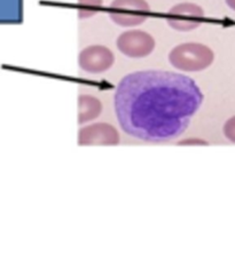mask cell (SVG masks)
Returning <instances> with one entry per match:
<instances>
[{"instance_id": "obj_1", "label": "cell", "mask_w": 235, "mask_h": 256, "mask_svg": "<svg viewBox=\"0 0 235 256\" xmlns=\"http://www.w3.org/2000/svg\"><path fill=\"white\" fill-rule=\"evenodd\" d=\"M204 100L188 76L163 70L126 74L114 95L119 126L134 138L169 142L185 133Z\"/></svg>"}, {"instance_id": "obj_2", "label": "cell", "mask_w": 235, "mask_h": 256, "mask_svg": "<svg viewBox=\"0 0 235 256\" xmlns=\"http://www.w3.org/2000/svg\"><path fill=\"white\" fill-rule=\"evenodd\" d=\"M214 61V53L201 42H184L173 47L169 53V62L174 69L182 72H200Z\"/></svg>"}, {"instance_id": "obj_3", "label": "cell", "mask_w": 235, "mask_h": 256, "mask_svg": "<svg viewBox=\"0 0 235 256\" xmlns=\"http://www.w3.org/2000/svg\"><path fill=\"white\" fill-rule=\"evenodd\" d=\"M150 6L146 0H113L108 16L123 28L138 26L149 18Z\"/></svg>"}, {"instance_id": "obj_4", "label": "cell", "mask_w": 235, "mask_h": 256, "mask_svg": "<svg viewBox=\"0 0 235 256\" xmlns=\"http://www.w3.org/2000/svg\"><path fill=\"white\" fill-rule=\"evenodd\" d=\"M156 46L155 39L148 32L132 29L124 31L117 37L116 47L130 58H143L153 53Z\"/></svg>"}, {"instance_id": "obj_5", "label": "cell", "mask_w": 235, "mask_h": 256, "mask_svg": "<svg viewBox=\"0 0 235 256\" xmlns=\"http://www.w3.org/2000/svg\"><path fill=\"white\" fill-rule=\"evenodd\" d=\"M204 10L194 2H180L172 6L166 14V23L171 29L188 32L197 29L203 22Z\"/></svg>"}, {"instance_id": "obj_6", "label": "cell", "mask_w": 235, "mask_h": 256, "mask_svg": "<svg viewBox=\"0 0 235 256\" xmlns=\"http://www.w3.org/2000/svg\"><path fill=\"white\" fill-rule=\"evenodd\" d=\"M115 63V55L108 47L91 45L78 54V66L83 71L91 74H99L108 71Z\"/></svg>"}, {"instance_id": "obj_7", "label": "cell", "mask_w": 235, "mask_h": 256, "mask_svg": "<svg viewBox=\"0 0 235 256\" xmlns=\"http://www.w3.org/2000/svg\"><path fill=\"white\" fill-rule=\"evenodd\" d=\"M119 143V134L116 127L108 122H94L82 127L78 132L79 146H109Z\"/></svg>"}, {"instance_id": "obj_8", "label": "cell", "mask_w": 235, "mask_h": 256, "mask_svg": "<svg viewBox=\"0 0 235 256\" xmlns=\"http://www.w3.org/2000/svg\"><path fill=\"white\" fill-rule=\"evenodd\" d=\"M102 112V103L98 98L90 94L78 96V124L90 122L97 119Z\"/></svg>"}, {"instance_id": "obj_9", "label": "cell", "mask_w": 235, "mask_h": 256, "mask_svg": "<svg viewBox=\"0 0 235 256\" xmlns=\"http://www.w3.org/2000/svg\"><path fill=\"white\" fill-rule=\"evenodd\" d=\"M103 0H78V18L87 20L100 10Z\"/></svg>"}, {"instance_id": "obj_10", "label": "cell", "mask_w": 235, "mask_h": 256, "mask_svg": "<svg viewBox=\"0 0 235 256\" xmlns=\"http://www.w3.org/2000/svg\"><path fill=\"white\" fill-rule=\"evenodd\" d=\"M222 132H224V135L227 140H229L230 142L235 143V116L232 118H229L224 124Z\"/></svg>"}, {"instance_id": "obj_11", "label": "cell", "mask_w": 235, "mask_h": 256, "mask_svg": "<svg viewBox=\"0 0 235 256\" xmlns=\"http://www.w3.org/2000/svg\"><path fill=\"white\" fill-rule=\"evenodd\" d=\"M179 146H208V142L204 141V140L202 138H185V140H181V141L178 142Z\"/></svg>"}, {"instance_id": "obj_12", "label": "cell", "mask_w": 235, "mask_h": 256, "mask_svg": "<svg viewBox=\"0 0 235 256\" xmlns=\"http://www.w3.org/2000/svg\"><path fill=\"white\" fill-rule=\"evenodd\" d=\"M225 2L227 4V6H228L230 10H235V0H225Z\"/></svg>"}]
</instances>
